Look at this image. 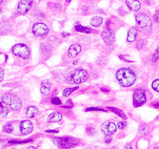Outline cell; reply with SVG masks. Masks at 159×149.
Masks as SVG:
<instances>
[{
  "label": "cell",
  "instance_id": "cell-2",
  "mask_svg": "<svg viewBox=\"0 0 159 149\" xmlns=\"http://www.w3.org/2000/svg\"><path fill=\"white\" fill-rule=\"evenodd\" d=\"M135 22L137 24L138 30L140 31L144 35H149L152 32V24L150 18L145 13H137L135 15Z\"/></svg>",
  "mask_w": 159,
  "mask_h": 149
},
{
  "label": "cell",
  "instance_id": "cell-36",
  "mask_svg": "<svg viewBox=\"0 0 159 149\" xmlns=\"http://www.w3.org/2000/svg\"><path fill=\"white\" fill-rule=\"evenodd\" d=\"M143 46H144V41L143 40H139L137 42V44H136V48H137V49H139V50H140Z\"/></svg>",
  "mask_w": 159,
  "mask_h": 149
},
{
  "label": "cell",
  "instance_id": "cell-12",
  "mask_svg": "<svg viewBox=\"0 0 159 149\" xmlns=\"http://www.w3.org/2000/svg\"><path fill=\"white\" fill-rule=\"evenodd\" d=\"M19 127H20L21 134L26 136V135H29L30 133H32L33 125L30 120H22L20 124H19Z\"/></svg>",
  "mask_w": 159,
  "mask_h": 149
},
{
  "label": "cell",
  "instance_id": "cell-14",
  "mask_svg": "<svg viewBox=\"0 0 159 149\" xmlns=\"http://www.w3.org/2000/svg\"><path fill=\"white\" fill-rule=\"evenodd\" d=\"M126 5L132 12H138L141 8V4L139 0H126Z\"/></svg>",
  "mask_w": 159,
  "mask_h": 149
},
{
  "label": "cell",
  "instance_id": "cell-30",
  "mask_svg": "<svg viewBox=\"0 0 159 149\" xmlns=\"http://www.w3.org/2000/svg\"><path fill=\"white\" fill-rule=\"evenodd\" d=\"M86 112H90V111H100V112H106V109L100 108V107H89L86 108Z\"/></svg>",
  "mask_w": 159,
  "mask_h": 149
},
{
  "label": "cell",
  "instance_id": "cell-28",
  "mask_svg": "<svg viewBox=\"0 0 159 149\" xmlns=\"http://www.w3.org/2000/svg\"><path fill=\"white\" fill-rule=\"evenodd\" d=\"M159 59V48L155 50V52L153 53L152 57V62H156Z\"/></svg>",
  "mask_w": 159,
  "mask_h": 149
},
{
  "label": "cell",
  "instance_id": "cell-46",
  "mask_svg": "<svg viewBox=\"0 0 159 149\" xmlns=\"http://www.w3.org/2000/svg\"><path fill=\"white\" fill-rule=\"evenodd\" d=\"M85 149H99V148H96V147H88V148H85Z\"/></svg>",
  "mask_w": 159,
  "mask_h": 149
},
{
  "label": "cell",
  "instance_id": "cell-29",
  "mask_svg": "<svg viewBox=\"0 0 159 149\" xmlns=\"http://www.w3.org/2000/svg\"><path fill=\"white\" fill-rule=\"evenodd\" d=\"M152 89L154 90V91L159 92V80H153L152 83Z\"/></svg>",
  "mask_w": 159,
  "mask_h": 149
},
{
  "label": "cell",
  "instance_id": "cell-44",
  "mask_svg": "<svg viewBox=\"0 0 159 149\" xmlns=\"http://www.w3.org/2000/svg\"><path fill=\"white\" fill-rule=\"evenodd\" d=\"M152 106H153V107H155V108H159V102H155V103H153Z\"/></svg>",
  "mask_w": 159,
  "mask_h": 149
},
{
  "label": "cell",
  "instance_id": "cell-8",
  "mask_svg": "<svg viewBox=\"0 0 159 149\" xmlns=\"http://www.w3.org/2000/svg\"><path fill=\"white\" fill-rule=\"evenodd\" d=\"M32 31L33 35H36V36H44V35H48L49 27L47 26L45 23H42V22H37V23L33 24Z\"/></svg>",
  "mask_w": 159,
  "mask_h": 149
},
{
  "label": "cell",
  "instance_id": "cell-50",
  "mask_svg": "<svg viewBox=\"0 0 159 149\" xmlns=\"http://www.w3.org/2000/svg\"><path fill=\"white\" fill-rule=\"evenodd\" d=\"M153 149H159V146H156V147H154Z\"/></svg>",
  "mask_w": 159,
  "mask_h": 149
},
{
  "label": "cell",
  "instance_id": "cell-32",
  "mask_svg": "<svg viewBox=\"0 0 159 149\" xmlns=\"http://www.w3.org/2000/svg\"><path fill=\"white\" fill-rule=\"evenodd\" d=\"M127 126V123L126 122H123V120H121V122H119L118 123H117V127H118L119 129H121V130H123L124 128H126Z\"/></svg>",
  "mask_w": 159,
  "mask_h": 149
},
{
  "label": "cell",
  "instance_id": "cell-7",
  "mask_svg": "<svg viewBox=\"0 0 159 149\" xmlns=\"http://www.w3.org/2000/svg\"><path fill=\"white\" fill-rule=\"evenodd\" d=\"M147 102V97L145 94V91L142 89L135 90L132 95V103L134 107H140Z\"/></svg>",
  "mask_w": 159,
  "mask_h": 149
},
{
  "label": "cell",
  "instance_id": "cell-51",
  "mask_svg": "<svg viewBox=\"0 0 159 149\" xmlns=\"http://www.w3.org/2000/svg\"><path fill=\"white\" fill-rule=\"evenodd\" d=\"M2 2H3V0H0V4H1V3H2Z\"/></svg>",
  "mask_w": 159,
  "mask_h": 149
},
{
  "label": "cell",
  "instance_id": "cell-21",
  "mask_svg": "<svg viewBox=\"0 0 159 149\" xmlns=\"http://www.w3.org/2000/svg\"><path fill=\"white\" fill-rule=\"evenodd\" d=\"M103 23V19L101 16H94V17L91 20V25L95 28H98L102 25Z\"/></svg>",
  "mask_w": 159,
  "mask_h": 149
},
{
  "label": "cell",
  "instance_id": "cell-18",
  "mask_svg": "<svg viewBox=\"0 0 159 149\" xmlns=\"http://www.w3.org/2000/svg\"><path fill=\"white\" fill-rule=\"evenodd\" d=\"M8 107L9 106L6 103L0 100V119H4L8 116V114H9V108Z\"/></svg>",
  "mask_w": 159,
  "mask_h": 149
},
{
  "label": "cell",
  "instance_id": "cell-26",
  "mask_svg": "<svg viewBox=\"0 0 159 149\" xmlns=\"http://www.w3.org/2000/svg\"><path fill=\"white\" fill-rule=\"evenodd\" d=\"M148 133V126L147 124H141L140 127H139V134L141 136H145Z\"/></svg>",
  "mask_w": 159,
  "mask_h": 149
},
{
  "label": "cell",
  "instance_id": "cell-23",
  "mask_svg": "<svg viewBox=\"0 0 159 149\" xmlns=\"http://www.w3.org/2000/svg\"><path fill=\"white\" fill-rule=\"evenodd\" d=\"M10 31V26L8 25L6 21L0 22V33L1 35H5Z\"/></svg>",
  "mask_w": 159,
  "mask_h": 149
},
{
  "label": "cell",
  "instance_id": "cell-5",
  "mask_svg": "<svg viewBox=\"0 0 159 149\" xmlns=\"http://www.w3.org/2000/svg\"><path fill=\"white\" fill-rule=\"evenodd\" d=\"M12 53L16 57H19L23 59H28L30 55V51L29 47L23 43L15 44V46L12 48Z\"/></svg>",
  "mask_w": 159,
  "mask_h": 149
},
{
  "label": "cell",
  "instance_id": "cell-45",
  "mask_svg": "<svg viewBox=\"0 0 159 149\" xmlns=\"http://www.w3.org/2000/svg\"><path fill=\"white\" fill-rule=\"evenodd\" d=\"M69 35H70L69 33H66V32L62 33V36H64V37H66V36H69Z\"/></svg>",
  "mask_w": 159,
  "mask_h": 149
},
{
  "label": "cell",
  "instance_id": "cell-6",
  "mask_svg": "<svg viewBox=\"0 0 159 149\" xmlns=\"http://www.w3.org/2000/svg\"><path fill=\"white\" fill-rule=\"evenodd\" d=\"M88 80V73L84 69L78 68L75 69L71 74V82L74 84L83 83Z\"/></svg>",
  "mask_w": 159,
  "mask_h": 149
},
{
  "label": "cell",
  "instance_id": "cell-33",
  "mask_svg": "<svg viewBox=\"0 0 159 149\" xmlns=\"http://www.w3.org/2000/svg\"><path fill=\"white\" fill-rule=\"evenodd\" d=\"M86 132H87L89 135H91V136H94V135H95V130H94L93 127H87Z\"/></svg>",
  "mask_w": 159,
  "mask_h": 149
},
{
  "label": "cell",
  "instance_id": "cell-10",
  "mask_svg": "<svg viewBox=\"0 0 159 149\" xmlns=\"http://www.w3.org/2000/svg\"><path fill=\"white\" fill-rule=\"evenodd\" d=\"M117 125L113 122H105L101 124V131L106 136H111L116 132Z\"/></svg>",
  "mask_w": 159,
  "mask_h": 149
},
{
  "label": "cell",
  "instance_id": "cell-1",
  "mask_svg": "<svg viewBox=\"0 0 159 149\" xmlns=\"http://www.w3.org/2000/svg\"><path fill=\"white\" fill-rule=\"evenodd\" d=\"M116 80L121 86L131 87L135 83L136 75L135 73L130 68H121L118 69L115 74Z\"/></svg>",
  "mask_w": 159,
  "mask_h": 149
},
{
  "label": "cell",
  "instance_id": "cell-47",
  "mask_svg": "<svg viewBox=\"0 0 159 149\" xmlns=\"http://www.w3.org/2000/svg\"><path fill=\"white\" fill-rule=\"evenodd\" d=\"M71 2H72V0H66V3H67V4L71 3Z\"/></svg>",
  "mask_w": 159,
  "mask_h": 149
},
{
  "label": "cell",
  "instance_id": "cell-19",
  "mask_svg": "<svg viewBox=\"0 0 159 149\" xmlns=\"http://www.w3.org/2000/svg\"><path fill=\"white\" fill-rule=\"evenodd\" d=\"M38 109L35 106H29L26 110V116L28 118H34L38 114Z\"/></svg>",
  "mask_w": 159,
  "mask_h": 149
},
{
  "label": "cell",
  "instance_id": "cell-11",
  "mask_svg": "<svg viewBox=\"0 0 159 149\" xmlns=\"http://www.w3.org/2000/svg\"><path fill=\"white\" fill-rule=\"evenodd\" d=\"M101 36H102V39L104 40V42L107 45H113V44L114 35H113V31H111L109 23L107 25V28H106V29L102 32Z\"/></svg>",
  "mask_w": 159,
  "mask_h": 149
},
{
  "label": "cell",
  "instance_id": "cell-13",
  "mask_svg": "<svg viewBox=\"0 0 159 149\" xmlns=\"http://www.w3.org/2000/svg\"><path fill=\"white\" fill-rule=\"evenodd\" d=\"M81 51H82L81 45L75 43V44H72V46L70 47L68 55H69V57H75L76 55H78L80 54V52Z\"/></svg>",
  "mask_w": 159,
  "mask_h": 149
},
{
  "label": "cell",
  "instance_id": "cell-38",
  "mask_svg": "<svg viewBox=\"0 0 159 149\" xmlns=\"http://www.w3.org/2000/svg\"><path fill=\"white\" fill-rule=\"evenodd\" d=\"M3 78H4V70L0 68V81H2Z\"/></svg>",
  "mask_w": 159,
  "mask_h": 149
},
{
  "label": "cell",
  "instance_id": "cell-34",
  "mask_svg": "<svg viewBox=\"0 0 159 149\" xmlns=\"http://www.w3.org/2000/svg\"><path fill=\"white\" fill-rule=\"evenodd\" d=\"M72 107H74V103H72L71 100H68L66 104L63 105V108H72Z\"/></svg>",
  "mask_w": 159,
  "mask_h": 149
},
{
  "label": "cell",
  "instance_id": "cell-42",
  "mask_svg": "<svg viewBox=\"0 0 159 149\" xmlns=\"http://www.w3.org/2000/svg\"><path fill=\"white\" fill-rule=\"evenodd\" d=\"M101 91L104 93H109L110 92V89L109 88H105V87H101Z\"/></svg>",
  "mask_w": 159,
  "mask_h": 149
},
{
  "label": "cell",
  "instance_id": "cell-37",
  "mask_svg": "<svg viewBox=\"0 0 159 149\" xmlns=\"http://www.w3.org/2000/svg\"><path fill=\"white\" fill-rule=\"evenodd\" d=\"M6 147H7V143L4 140H0V149H6Z\"/></svg>",
  "mask_w": 159,
  "mask_h": 149
},
{
  "label": "cell",
  "instance_id": "cell-4",
  "mask_svg": "<svg viewBox=\"0 0 159 149\" xmlns=\"http://www.w3.org/2000/svg\"><path fill=\"white\" fill-rule=\"evenodd\" d=\"M54 142L56 144L58 147L62 149H70L74 147L77 144V140L74 139L72 137H60V138H54Z\"/></svg>",
  "mask_w": 159,
  "mask_h": 149
},
{
  "label": "cell",
  "instance_id": "cell-43",
  "mask_svg": "<svg viewBox=\"0 0 159 149\" xmlns=\"http://www.w3.org/2000/svg\"><path fill=\"white\" fill-rule=\"evenodd\" d=\"M124 149H133V148H132V144H129V143H128V144L125 145V148Z\"/></svg>",
  "mask_w": 159,
  "mask_h": 149
},
{
  "label": "cell",
  "instance_id": "cell-20",
  "mask_svg": "<svg viewBox=\"0 0 159 149\" xmlns=\"http://www.w3.org/2000/svg\"><path fill=\"white\" fill-rule=\"evenodd\" d=\"M108 109L110 111H111L113 113H114L115 115H117L118 117H120L122 118V119H124V120H126L127 119V116L125 115V113L122 110H120V109H118V108H115V107H111V106H109Z\"/></svg>",
  "mask_w": 159,
  "mask_h": 149
},
{
  "label": "cell",
  "instance_id": "cell-9",
  "mask_svg": "<svg viewBox=\"0 0 159 149\" xmlns=\"http://www.w3.org/2000/svg\"><path fill=\"white\" fill-rule=\"evenodd\" d=\"M32 0H20L17 6V15H24L29 12L32 8Z\"/></svg>",
  "mask_w": 159,
  "mask_h": 149
},
{
  "label": "cell",
  "instance_id": "cell-41",
  "mask_svg": "<svg viewBox=\"0 0 159 149\" xmlns=\"http://www.w3.org/2000/svg\"><path fill=\"white\" fill-rule=\"evenodd\" d=\"M119 58H121V59H123L124 61H126V62H132V60H130V59H126L125 58L124 55H119Z\"/></svg>",
  "mask_w": 159,
  "mask_h": 149
},
{
  "label": "cell",
  "instance_id": "cell-49",
  "mask_svg": "<svg viewBox=\"0 0 159 149\" xmlns=\"http://www.w3.org/2000/svg\"><path fill=\"white\" fill-rule=\"evenodd\" d=\"M78 63V60H75V61H74V64L75 65V64H77Z\"/></svg>",
  "mask_w": 159,
  "mask_h": 149
},
{
  "label": "cell",
  "instance_id": "cell-39",
  "mask_svg": "<svg viewBox=\"0 0 159 149\" xmlns=\"http://www.w3.org/2000/svg\"><path fill=\"white\" fill-rule=\"evenodd\" d=\"M47 133H58V130L56 129H50V130H46Z\"/></svg>",
  "mask_w": 159,
  "mask_h": 149
},
{
  "label": "cell",
  "instance_id": "cell-31",
  "mask_svg": "<svg viewBox=\"0 0 159 149\" xmlns=\"http://www.w3.org/2000/svg\"><path fill=\"white\" fill-rule=\"evenodd\" d=\"M51 102H52V104H54V105H61V103H62V102H61V100H60L59 98H57V97L52 98Z\"/></svg>",
  "mask_w": 159,
  "mask_h": 149
},
{
  "label": "cell",
  "instance_id": "cell-15",
  "mask_svg": "<svg viewBox=\"0 0 159 149\" xmlns=\"http://www.w3.org/2000/svg\"><path fill=\"white\" fill-rule=\"evenodd\" d=\"M138 35V30L135 27H131L127 33V41L128 42H133L135 41L136 37Z\"/></svg>",
  "mask_w": 159,
  "mask_h": 149
},
{
  "label": "cell",
  "instance_id": "cell-24",
  "mask_svg": "<svg viewBox=\"0 0 159 149\" xmlns=\"http://www.w3.org/2000/svg\"><path fill=\"white\" fill-rule=\"evenodd\" d=\"M32 140H8V143L11 145H13V144H22V143H29V142H32Z\"/></svg>",
  "mask_w": 159,
  "mask_h": 149
},
{
  "label": "cell",
  "instance_id": "cell-22",
  "mask_svg": "<svg viewBox=\"0 0 159 149\" xmlns=\"http://www.w3.org/2000/svg\"><path fill=\"white\" fill-rule=\"evenodd\" d=\"M74 29H75V31H77V32L83 33H91V28L81 26V25H80L79 23H77L76 25H75Z\"/></svg>",
  "mask_w": 159,
  "mask_h": 149
},
{
  "label": "cell",
  "instance_id": "cell-3",
  "mask_svg": "<svg viewBox=\"0 0 159 149\" xmlns=\"http://www.w3.org/2000/svg\"><path fill=\"white\" fill-rule=\"evenodd\" d=\"M1 100L6 103V104L9 106L11 109H13V110H19L22 106V102L20 98L18 97H16L15 95L10 94V93L2 96Z\"/></svg>",
  "mask_w": 159,
  "mask_h": 149
},
{
  "label": "cell",
  "instance_id": "cell-27",
  "mask_svg": "<svg viewBox=\"0 0 159 149\" xmlns=\"http://www.w3.org/2000/svg\"><path fill=\"white\" fill-rule=\"evenodd\" d=\"M13 130V127L12 123H7V124L4 125L3 131L5 132V133H12Z\"/></svg>",
  "mask_w": 159,
  "mask_h": 149
},
{
  "label": "cell",
  "instance_id": "cell-25",
  "mask_svg": "<svg viewBox=\"0 0 159 149\" xmlns=\"http://www.w3.org/2000/svg\"><path fill=\"white\" fill-rule=\"evenodd\" d=\"M77 89H78L77 86H75V87H70V88H66V89H64V91H63L62 94H63L64 97H68V96L71 95L72 92L76 91Z\"/></svg>",
  "mask_w": 159,
  "mask_h": 149
},
{
  "label": "cell",
  "instance_id": "cell-16",
  "mask_svg": "<svg viewBox=\"0 0 159 149\" xmlns=\"http://www.w3.org/2000/svg\"><path fill=\"white\" fill-rule=\"evenodd\" d=\"M51 87H52V83L51 81L48 80H45L41 82V86H40V92L42 95H48L50 91H51Z\"/></svg>",
  "mask_w": 159,
  "mask_h": 149
},
{
  "label": "cell",
  "instance_id": "cell-17",
  "mask_svg": "<svg viewBox=\"0 0 159 149\" xmlns=\"http://www.w3.org/2000/svg\"><path fill=\"white\" fill-rule=\"evenodd\" d=\"M61 120H62V114L59 113V112H52L51 115H49L48 119H47V122L49 123L59 122Z\"/></svg>",
  "mask_w": 159,
  "mask_h": 149
},
{
  "label": "cell",
  "instance_id": "cell-35",
  "mask_svg": "<svg viewBox=\"0 0 159 149\" xmlns=\"http://www.w3.org/2000/svg\"><path fill=\"white\" fill-rule=\"evenodd\" d=\"M153 20H154V22H156V23H159V11H157L154 15H153Z\"/></svg>",
  "mask_w": 159,
  "mask_h": 149
},
{
  "label": "cell",
  "instance_id": "cell-40",
  "mask_svg": "<svg viewBox=\"0 0 159 149\" xmlns=\"http://www.w3.org/2000/svg\"><path fill=\"white\" fill-rule=\"evenodd\" d=\"M105 142H106V143H110V142H111V138H110L109 136H106V137H105Z\"/></svg>",
  "mask_w": 159,
  "mask_h": 149
},
{
  "label": "cell",
  "instance_id": "cell-48",
  "mask_svg": "<svg viewBox=\"0 0 159 149\" xmlns=\"http://www.w3.org/2000/svg\"><path fill=\"white\" fill-rule=\"evenodd\" d=\"M28 149H36V148L33 147V146H30V147H28Z\"/></svg>",
  "mask_w": 159,
  "mask_h": 149
}]
</instances>
